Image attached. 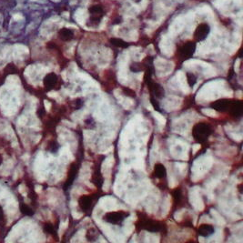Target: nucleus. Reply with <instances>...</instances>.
Segmentation results:
<instances>
[{
	"mask_svg": "<svg viewBox=\"0 0 243 243\" xmlns=\"http://www.w3.org/2000/svg\"><path fill=\"white\" fill-rule=\"evenodd\" d=\"M58 148H59V145L57 144V142H56L54 140L49 141V143L48 144V146H47L48 150L50 151L51 153H56L57 151L58 150Z\"/></svg>",
	"mask_w": 243,
	"mask_h": 243,
	"instance_id": "nucleus-23",
	"label": "nucleus"
},
{
	"mask_svg": "<svg viewBox=\"0 0 243 243\" xmlns=\"http://www.w3.org/2000/svg\"><path fill=\"white\" fill-rule=\"evenodd\" d=\"M85 125L87 127H88L89 128H95V127H96V121H95V119L91 116H88L85 119Z\"/></svg>",
	"mask_w": 243,
	"mask_h": 243,
	"instance_id": "nucleus-25",
	"label": "nucleus"
},
{
	"mask_svg": "<svg viewBox=\"0 0 243 243\" xmlns=\"http://www.w3.org/2000/svg\"><path fill=\"white\" fill-rule=\"evenodd\" d=\"M196 43L194 41H187L178 48V57L182 61L190 58L195 53Z\"/></svg>",
	"mask_w": 243,
	"mask_h": 243,
	"instance_id": "nucleus-3",
	"label": "nucleus"
},
{
	"mask_svg": "<svg viewBox=\"0 0 243 243\" xmlns=\"http://www.w3.org/2000/svg\"><path fill=\"white\" fill-rule=\"evenodd\" d=\"M215 232V228L213 225L209 223H204L200 225L198 228V233L202 237H209Z\"/></svg>",
	"mask_w": 243,
	"mask_h": 243,
	"instance_id": "nucleus-13",
	"label": "nucleus"
},
{
	"mask_svg": "<svg viewBox=\"0 0 243 243\" xmlns=\"http://www.w3.org/2000/svg\"><path fill=\"white\" fill-rule=\"evenodd\" d=\"M2 163H3V158H2L1 154H0V166L2 165Z\"/></svg>",
	"mask_w": 243,
	"mask_h": 243,
	"instance_id": "nucleus-31",
	"label": "nucleus"
},
{
	"mask_svg": "<svg viewBox=\"0 0 243 243\" xmlns=\"http://www.w3.org/2000/svg\"><path fill=\"white\" fill-rule=\"evenodd\" d=\"M83 104H84V101H83L81 98H77L73 101V107L74 109H79L83 107Z\"/></svg>",
	"mask_w": 243,
	"mask_h": 243,
	"instance_id": "nucleus-26",
	"label": "nucleus"
},
{
	"mask_svg": "<svg viewBox=\"0 0 243 243\" xmlns=\"http://www.w3.org/2000/svg\"><path fill=\"white\" fill-rule=\"evenodd\" d=\"M145 67H146V65L145 63H141V62H134L132 63L130 66V69L131 72H134V73H139V72H141V71H144L145 70Z\"/></svg>",
	"mask_w": 243,
	"mask_h": 243,
	"instance_id": "nucleus-18",
	"label": "nucleus"
},
{
	"mask_svg": "<svg viewBox=\"0 0 243 243\" xmlns=\"http://www.w3.org/2000/svg\"><path fill=\"white\" fill-rule=\"evenodd\" d=\"M153 175L157 179H159V180L166 179V178H167V169L165 168V166L161 163H157L154 166Z\"/></svg>",
	"mask_w": 243,
	"mask_h": 243,
	"instance_id": "nucleus-14",
	"label": "nucleus"
},
{
	"mask_svg": "<svg viewBox=\"0 0 243 243\" xmlns=\"http://www.w3.org/2000/svg\"><path fill=\"white\" fill-rule=\"evenodd\" d=\"M139 223H140V229L149 232H160L163 230L162 222L158 221H152V219L148 218L147 217L142 218L141 221H139Z\"/></svg>",
	"mask_w": 243,
	"mask_h": 243,
	"instance_id": "nucleus-4",
	"label": "nucleus"
},
{
	"mask_svg": "<svg viewBox=\"0 0 243 243\" xmlns=\"http://www.w3.org/2000/svg\"><path fill=\"white\" fill-rule=\"evenodd\" d=\"M88 12L90 14V26H97L99 24L104 14L103 7L100 5H93L88 8Z\"/></svg>",
	"mask_w": 243,
	"mask_h": 243,
	"instance_id": "nucleus-7",
	"label": "nucleus"
},
{
	"mask_svg": "<svg viewBox=\"0 0 243 243\" xmlns=\"http://www.w3.org/2000/svg\"><path fill=\"white\" fill-rule=\"evenodd\" d=\"M3 218H4V211H3L2 207L0 206V221H2Z\"/></svg>",
	"mask_w": 243,
	"mask_h": 243,
	"instance_id": "nucleus-30",
	"label": "nucleus"
},
{
	"mask_svg": "<svg viewBox=\"0 0 243 243\" xmlns=\"http://www.w3.org/2000/svg\"><path fill=\"white\" fill-rule=\"evenodd\" d=\"M242 110H243V108H242V101L241 100H232L231 101V104L230 106V108H229V111L230 114L234 117V118H240L241 115H242Z\"/></svg>",
	"mask_w": 243,
	"mask_h": 243,
	"instance_id": "nucleus-11",
	"label": "nucleus"
},
{
	"mask_svg": "<svg viewBox=\"0 0 243 243\" xmlns=\"http://www.w3.org/2000/svg\"><path fill=\"white\" fill-rule=\"evenodd\" d=\"M128 216H130V213L127 211H124V210L111 211V212H108V213H106L103 216V221L112 225L119 226L124 222L126 218H127Z\"/></svg>",
	"mask_w": 243,
	"mask_h": 243,
	"instance_id": "nucleus-2",
	"label": "nucleus"
},
{
	"mask_svg": "<svg viewBox=\"0 0 243 243\" xmlns=\"http://www.w3.org/2000/svg\"><path fill=\"white\" fill-rule=\"evenodd\" d=\"M232 99H228V98H221L218 99L210 104V108L215 109L218 112H225L229 110V108L231 104Z\"/></svg>",
	"mask_w": 243,
	"mask_h": 243,
	"instance_id": "nucleus-9",
	"label": "nucleus"
},
{
	"mask_svg": "<svg viewBox=\"0 0 243 243\" xmlns=\"http://www.w3.org/2000/svg\"><path fill=\"white\" fill-rule=\"evenodd\" d=\"M150 102H151V104H152V106L157 111H159V112L161 111V109H160V107H159V104H158V101L157 98H155L153 97H150Z\"/></svg>",
	"mask_w": 243,
	"mask_h": 243,
	"instance_id": "nucleus-27",
	"label": "nucleus"
},
{
	"mask_svg": "<svg viewBox=\"0 0 243 243\" xmlns=\"http://www.w3.org/2000/svg\"><path fill=\"white\" fill-rule=\"evenodd\" d=\"M98 235H99V233H98L96 228H89L86 232V239L88 241L94 242L98 239Z\"/></svg>",
	"mask_w": 243,
	"mask_h": 243,
	"instance_id": "nucleus-16",
	"label": "nucleus"
},
{
	"mask_svg": "<svg viewBox=\"0 0 243 243\" xmlns=\"http://www.w3.org/2000/svg\"><path fill=\"white\" fill-rule=\"evenodd\" d=\"M173 200H174V203L179 205L182 202V199H183V194H182V190L180 188H177L173 190Z\"/></svg>",
	"mask_w": 243,
	"mask_h": 243,
	"instance_id": "nucleus-19",
	"label": "nucleus"
},
{
	"mask_svg": "<svg viewBox=\"0 0 243 243\" xmlns=\"http://www.w3.org/2000/svg\"><path fill=\"white\" fill-rule=\"evenodd\" d=\"M44 230H45L46 233H48V234H50V235H57L54 226H53L52 224H50V223H46V224H45V226H44Z\"/></svg>",
	"mask_w": 243,
	"mask_h": 243,
	"instance_id": "nucleus-24",
	"label": "nucleus"
},
{
	"mask_svg": "<svg viewBox=\"0 0 243 243\" xmlns=\"http://www.w3.org/2000/svg\"><path fill=\"white\" fill-rule=\"evenodd\" d=\"M91 180H92V182L97 187L101 188V186L103 184V178H102V175H101V173H100L99 169L94 170V172L92 174V179H91Z\"/></svg>",
	"mask_w": 243,
	"mask_h": 243,
	"instance_id": "nucleus-17",
	"label": "nucleus"
},
{
	"mask_svg": "<svg viewBox=\"0 0 243 243\" xmlns=\"http://www.w3.org/2000/svg\"><path fill=\"white\" fill-rule=\"evenodd\" d=\"M213 132L212 126L207 122H199L194 125L192 128V137L195 141L204 143L207 141Z\"/></svg>",
	"mask_w": 243,
	"mask_h": 243,
	"instance_id": "nucleus-1",
	"label": "nucleus"
},
{
	"mask_svg": "<svg viewBox=\"0 0 243 243\" xmlns=\"http://www.w3.org/2000/svg\"><path fill=\"white\" fill-rule=\"evenodd\" d=\"M57 82H58L57 76L53 72L46 75V77L43 79L44 86L48 90H51L53 88H55L57 84Z\"/></svg>",
	"mask_w": 243,
	"mask_h": 243,
	"instance_id": "nucleus-12",
	"label": "nucleus"
},
{
	"mask_svg": "<svg viewBox=\"0 0 243 243\" xmlns=\"http://www.w3.org/2000/svg\"><path fill=\"white\" fill-rule=\"evenodd\" d=\"M124 92H125V95L128 96V97H134L136 96L135 92L132 90V89H130V88H124Z\"/></svg>",
	"mask_w": 243,
	"mask_h": 243,
	"instance_id": "nucleus-29",
	"label": "nucleus"
},
{
	"mask_svg": "<svg viewBox=\"0 0 243 243\" xmlns=\"http://www.w3.org/2000/svg\"><path fill=\"white\" fill-rule=\"evenodd\" d=\"M145 82L147 83V86L149 89L150 97H153L157 99L163 98L165 96V90L159 83L152 80V78H145Z\"/></svg>",
	"mask_w": 243,
	"mask_h": 243,
	"instance_id": "nucleus-5",
	"label": "nucleus"
},
{
	"mask_svg": "<svg viewBox=\"0 0 243 243\" xmlns=\"http://www.w3.org/2000/svg\"><path fill=\"white\" fill-rule=\"evenodd\" d=\"M210 32V27L207 24V23H201L198 27H196L195 32H194V39L196 41H203L208 37L209 34Z\"/></svg>",
	"mask_w": 243,
	"mask_h": 243,
	"instance_id": "nucleus-8",
	"label": "nucleus"
},
{
	"mask_svg": "<svg viewBox=\"0 0 243 243\" xmlns=\"http://www.w3.org/2000/svg\"><path fill=\"white\" fill-rule=\"evenodd\" d=\"M197 80H198V78H197V77L193 73H190V72L187 73V82L190 88L194 87V85L197 83Z\"/></svg>",
	"mask_w": 243,
	"mask_h": 243,
	"instance_id": "nucleus-22",
	"label": "nucleus"
},
{
	"mask_svg": "<svg viewBox=\"0 0 243 243\" xmlns=\"http://www.w3.org/2000/svg\"><path fill=\"white\" fill-rule=\"evenodd\" d=\"M58 36L62 41H70L74 39V32L69 28L63 27L58 31Z\"/></svg>",
	"mask_w": 243,
	"mask_h": 243,
	"instance_id": "nucleus-15",
	"label": "nucleus"
},
{
	"mask_svg": "<svg viewBox=\"0 0 243 243\" xmlns=\"http://www.w3.org/2000/svg\"><path fill=\"white\" fill-rule=\"evenodd\" d=\"M19 209H20V211H21V213L22 214H24V215H26V216H33L34 215V210L30 208V207H28L27 205H26V204H20V206H19Z\"/></svg>",
	"mask_w": 243,
	"mask_h": 243,
	"instance_id": "nucleus-21",
	"label": "nucleus"
},
{
	"mask_svg": "<svg viewBox=\"0 0 243 243\" xmlns=\"http://www.w3.org/2000/svg\"><path fill=\"white\" fill-rule=\"evenodd\" d=\"M109 41L113 46H115V47H117V48H126L128 47V44L127 42H125L124 40L120 39H111Z\"/></svg>",
	"mask_w": 243,
	"mask_h": 243,
	"instance_id": "nucleus-20",
	"label": "nucleus"
},
{
	"mask_svg": "<svg viewBox=\"0 0 243 243\" xmlns=\"http://www.w3.org/2000/svg\"><path fill=\"white\" fill-rule=\"evenodd\" d=\"M5 70H6V72H7V74H14L17 72V67L12 64H9L6 67Z\"/></svg>",
	"mask_w": 243,
	"mask_h": 243,
	"instance_id": "nucleus-28",
	"label": "nucleus"
},
{
	"mask_svg": "<svg viewBox=\"0 0 243 243\" xmlns=\"http://www.w3.org/2000/svg\"><path fill=\"white\" fill-rule=\"evenodd\" d=\"M95 202L96 199L93 195H82L79 197L78 201L80 210L87 214L91 213V211L94 208Z\"/></svg>",
	"mask_w": 243,
	"mask_h": 243,
	"instance_id": "nucleus-6",
	"label": "nucleus"
},
{
	"mask_svg": "<svg viewBox=\"0 0 243 243\" xmlns=\"http://www.w3.org/2000/svg\"><path fill=\"white\" fill-rule=\"evenodd\" d=\"M78 163H72L71 166H70V169L69 170H68V174H67V181L65 182V188H69L72 184H73V182L75 180V179H77V176H78Z\"/></svg>",
	"mask_w": 243,
	"mask_h": 243,
	"instance_id": "nucleus-10",
	"label": "nucleus"
}]
</instances>
